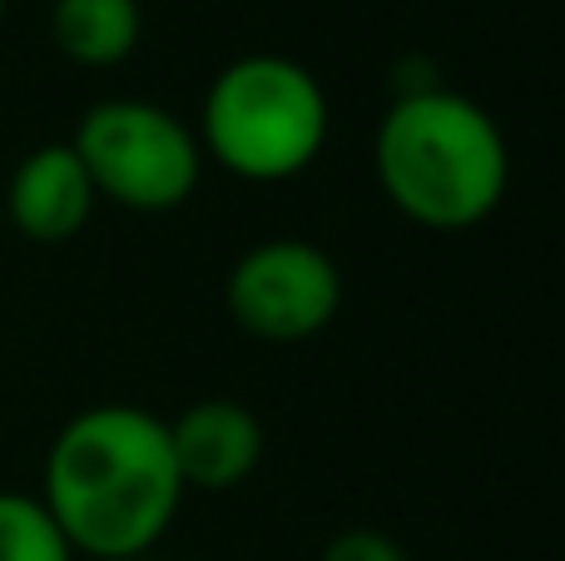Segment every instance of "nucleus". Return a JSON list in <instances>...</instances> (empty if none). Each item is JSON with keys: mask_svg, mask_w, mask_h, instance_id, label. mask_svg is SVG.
<instances>
[{"mask_svg": "<svg viewBox=\"0 0 565 561\" xmlns=\"http://www.w3.org/2000/svg\"><path fill=\"white\" fill-rule=\"evenodd\" d=\"M6 6H10V0H0V25H6Z\"/></svg>", "mask_w": 565, "mask_h": 561, "instance_id": "11", "label": "nucleus"}, {"mask_svg": "<svg viewBox=\"0 0 565 561\" xmlns=\"http://www.w3.org/2000/svg\"><path fill=\"white\" fill-rule=\"evenodd\" d=\"M35 497L75 557L145 561L169 537L189 487L164 417L139 403H95L50 437Z\"/></svg>", "mask_w": 565, "mask_h": 561, "instance_id": "1", "label": "nucleus"}, {"mask_svg": "<svg viewBox=\"0 0 565 561\" xmlns=\"http://www.w3.org/2000/svg\"><path fill=\"white\" fill-rule=\"evenodd\" d=\"M70 145H75L79 165L95 179L99 204L129 209V214H174V209H184L209 165L194 125H184L169 105L135 95L89 105L79 115Z\"/></svg>", "mask_w": 565, "mask_h": 561, "instance_id": "4", "label": "nucleus"}, {"mask_svg": "<svg viewBox=\"0 0 565 561\" xmlns=\"http://www.w3.org/2000/svg\"><path fill=\"white\" fill-rule=\"evenodd\" d=\"M99 209L95 179L79 165L75 145L70 139H50L35 145L6 179V194H0V224L15 229L30 244H70L89 229Z\"/></svg>", "mask_w": 565, "mask_h": 561, "instance_id": "6", "label": "nucleus"}, {"mask_svg": "<svg viewBox=\"0 0 565 561\" xmlns=\"http://www.w3.org/2000/svg\"><path fill=\"white\" fill-rule=\"evenodd\" d=\"M342 268L312 239H264L224 278L228 318L258 343H308L342 314Z\"/></svg>", "mask_w": 565, "mask_h": 561, "instance_id": "5", "label": "nucleus"}, {"mask_svg": "<svg viewBox=\"0 0 565 561\" xmlns=\"http://www.w3.org/2000/svg\"><path fill=\"white\" fill-rule=\"evenodd\" d=\"M204 159L244 184H288L322 159L332 99L292 55H238L204 89L194 125Z\"/></svg>", "mask_w": 565, "mask_h": 561, "instance_id": "3", "label": "nucleus"}, {"mask_svg": "<svg viewBox=\"0 0 565 561\" xmlns=\"http://www.w3.org/2000/svg\"><path fill=\"white\" fill-rule=\"evenodd\" d=\"M139 0H50V40L85 70H115L139 50Z\"/></svg>", "mask_w": 565, "mask_h": 561, "instance_id": "8", "label": "nucleus"}, {"mask_svg": "<svg viewBox=\"0 0 565 561\" xmlns=\"http://www.w3.org/2000/svg\"><path fill=\"white\" fill-rule=\"evenodd\" d=\"M0 234H6V224H0Z\"/></svg>", "mask_w": 565, "mask_h": 561, "instance_id": "12", "label": "nucleus"}, {"mask_svg": "<svg viewBox=\"0 0 565 561\" xmlns=\"http://www.w3.org/2000/svg\"><path fill=\"white\" fill-rule=\"evenodd\" d=\"M0 561H79L35 493H0Z\"/></svg>", "mask_w": 565, "mask_h": 561, "instance_id": "9", "label": "nucleus"}, {"mask_svg": "<svg viewBox=\"0 0 565 561\" xmlns=\"http://www.w3.org/2000/svg\"><path fill=\"white\" fill-rule=\"evenodd\" d=\"M174 463L189 493H234L264 463V417L238 398H199L169 423Z\"/></svg>", "mask_w": 565, "mask_h": 561, "instance_id": "7", "label": "nucleus"}, {"mask_svg": "<svg viewBox=\"0 0 565 561\" xmlns=\"http://www.w3.org/2000/svg\"><path fill=\"white\" fill-rule=\"evenodd\" d=\"M372 174L402 219L431 234H461L507 204L511 145L481 99L417 85L402 89L377 119Z\"/></svg>", "mask_w": 565, "mask_h": 561, "instance_id": "2", "label": "nucleus"}, {"mask_svg": "<svg viewBox=\"0 0 565 561\" xmlns=\"http://www.w3.org/2000/svg\"><path fill=\"white\" fill-rule=\"evenodd\" d=\"M318 561H407V552L397 537L377 532V527H352V532L332 537Z\"/></svg>", "mask_w": 565, "mask_h": 561, "instance_id": "10", "label": "nucleus"}]
</instances>
